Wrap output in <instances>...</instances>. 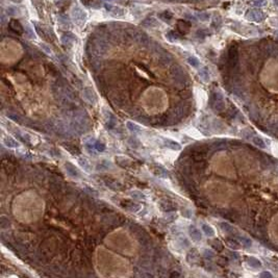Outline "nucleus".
Instances as JSON below:
<instances>
[{
    "label": "nucleus",
    "instance_id": "f257e3e1",
    "mask_svg": "<svg viewBox=\"0 0 278 278\" xmlns=\"http://www.w3.org/2000/svg\"><path fill=\"white\" fill-rule=\"evenodd\" d=\"M71 16H72L74 23L78 26H82L85 23V20H87V13L79 7H74L72 8Z\"/></svg>",
    "mask_w": 278,
    "mask_h": 278
},
{
    "label": "nucleus",
    "instance_id": "f03ea898",
    "mask_svg": "<svg viewBox=\"0 0 278 278\" xmlns=\"http://www.w3.org/2000/svg\"><path fill=\"white\" fill-rule=\"evenodd\" d=\"M246 18L249 21L260 22L263 19V14L258 10H249L246 14Z\"/></svg>",
    "mask_w": 278,
    "mask_h": 278
},
{
    "label": "nucleus",
    "instance_id": "7ed1b4c3",
    "mask_svg": "<svg viewBox=\"0 0 278 278\" xmlns=\"http://www.w3.org/2000/svg\"><path fill=\"white\" fill-rule=\"evenodd\" d=\"M82 97H84V99L85 100V101H88L89 103H91V104H95V103L97 102L96 94L89 88L85 89L84 90V92H82Z\"/></svg>",
    "mask_w": 278,
    "mask_h": 278
},
{
    "label": "nucleus",
    "instance_id": "20e7f679",
    "mask_svg": "<svg viewBox=\"0 0 278 278\" xmlns=\"http://www.w3.org/2000/svg\"><path fill=\"white\" fill-rule=\"evenodd\" d=\"M65 168H66V172H67V174L70 177H72V178H79L80 177L79 171L77 170V168L74 165L71 164V163H66Z\"/></svg>",
    "mask_w": 278,
    "mask_h": 278
},
{
    "label": "nucleus",
    "instance_id": "39448f33",
    "mask_svg": "<svg viewBox=\"0 0 278 278\" xmlns=\"http://www.w3.org/2000/svg\"><path fill=\"white\" fill-rule=\"evenodd\" d=\"M104 7H105V10L110 11L111 15L115 17H122L125 14L124 10L119 7H115V5H111V4H105Z\"/></svg>",
    "mask_w": 278,
    "mask_h": 278
},
{
    "label": "nucleus",
    "instance_id": "423d86ee",
    "mask_svg": "<svg viewBox=\"0 0 278 278\" xmlns=\"http://www.w3.org/2000/svg\"><path fill=\"white\" fill-rule=\"evenodd\" d=\"M189 234H190L192 241H194V242H200L202 240V234L200 232V230L193 225L190 226V228H189Z\"/></svg>",
    "mask_w": 278,
    "mask_h": 278
},
{
    "label": "nucleus",
    "instance_id": "0eeeda50",
    "mask_svg": "<svg viewBox=\"0 0 278 278\" xmlns=\"http://www.w3.org/2000/svg\"><path fill=\"white\" fill-rule=\"evenodd\" d=\"M2 143H3V145L7 146V148H18L20 146L19 143L11 137H4L3 139H2Z\"/></svg>",
    "mask_w": 278,
    "mask_h": 278
},
{
    "label": "nucleus",
    "instance_id": "6e6552de",
    "mask_svg": "<svg viewBox=\"0 0 278 278\" xmlns=\"http://www.w3.org/2000/svg\"><path fill=\"white\" fill-rule=\"evenodd\" d=\"M162 144L165 145L166 147L173 149V150H179L180 149V145L178 144V143L175 142V141H172V140H170V139H163L162 140Z\"/></svg>",
    "mask_w": 278,
    "mask_h": 278
},
{
    "label": "nucleus",
    "instance_id": "1a4fd4ad",
    "mask_svg": "<svg viewBox=\"0 0 278 278\" xmlns=\"http://www.w3.org/2000/svg\"><path fill=\"white\" fill-rule=\"evenodd\" d=\"M126 127H127V129L130 131V132H133V133H140L142 132V127L141 126H139L137 124H136V123L131 122V121H127L126 122Z\"/></svg>",
    "mask_w": 278,
    "mask_h": 278
},
{
    "label": "nucleus",
    "instance_id": "9d476101",
    "mask_svg": "<svg viewBox=\"0 0 278 278\" xmlns=\"http://www.w3.org/2000/svg\"><path fill=\"white\" fill-rule=\"evenodd\" d=\"M77 162H78V165L81 167L85 172H88V173H90V172L92 171V166L90 164V162H88L85 159H82V157H79L78 159H77Z\"/></svg>",
    "mask_w": 278,
    "mask_h": 278
},
{
    "label": "nucleus",
    "instance_id": "9b49d317",
    "mask_svg": "<svg viewBox=\"0 0 278 278\" xmlns=\"http://www.w3.org/2000/svg\"><path fill=\"white\" fill-rule=\"evenodd\" d=\"M247 263L252 269H260L262 268V263L259 262V259H257L256 257L250 256L247 258Z\"/></svg>",
    "mask_w": 278,
    "mask_h": 278
},
{
    "label": "nucleus",
    "instance_id": "f8f14e48",
    "mask_svg": "<svg viewBox=\"0 0 278 278\" xmlns=\"http://www.w3.org/2000/svg\"><path fill=\"white\" fill-rule=\"evenodd\" d=\"M201 228H202L203 233H204L205 236L208 237H215V234H216V232H215V229L208 224H202Z\"/></svg>",
    "mask_w": 278,
    "mask_h": 278
},
{
    "label": "nucleus",
    "instance_id": "ddd939ff",
    "mask_svg": "<svg viewBox=\"0 0 278 278\" xmlns=\"http://www.w3.org/2000/svg\"><path fill=\"white\" fill-rule=\"evenodd\" d=\"M237 48L232 47L229 50V62H230L231 65L234 66L237 64Z\"/></svg>",
    "mask_w": 278,
    "mask_h": 278
},
{
    "label": "nucleus",
    "instance_id": "4468645a",
    "mask_svg": "<svg viewBox=\"0 0 278 278\" xmlns=\"http://www.w3.org/2000/svg\"><path fill=\"white\" fill-rule=\"evenodd\" d=\"M199 76L201 77V79L203 81L207 82L208 80H210V71H208V69L206 67H203L201 70L199 71Z\"/></svg>",
    "mask_w": 278,
    "mask_h": 278
},
{
    "label": "nucleus",
    "instance_id": "2eb2a0df",
    "mask_svg": "<svg viewBox=\"0 0 278 278\" xmlns=\"http://www.w3.org/2000/svg\"><path fill=\"white\" fill-rule=\"evenodd\" d=\"M252 142H253V144L257 146V147H259L262 149H266V143L260 137H252Z\"/></svg>",
    "mask_w": 278,
    "mask_h": 278
},
{
    "label": "nucleus",
    "instance_id": "dca6fc26",
    "mask_svg": "<svg viewBox=\"0 0 278 278\" xmlns=\"http://www.w3.org/2000/svg\"><path fill=\"white\" fill-rule=\"evenodd\" d=\"M75 37L73 36L72 33H66L65 36H63L62 37V41H63V43H64V44L66 45V44H72V43L75 41Z\"/></svg>",
    "mask_w": 278,
    "mask_h": 278
},
{
    "label": "nucleus",
    "instance_id": "f3484780",
    "mask_svg": "<svg viewBox=\"0 0 278 278\" xmlns=\"http://www.w3.org/2000/svg\"><path fill=\"white\" fill-rule=\"evenodd\" d=\"M111 167V163L108 160H102V162H99L98 165H97V170L99 171H104L108 170V168Z\"/></svg>",
    "mask_w": 278,
    "mask_h": 278
},
{
    "label": "nucleus",
    "instance_id": "a211bd4d",
    "mask_svg": "<svg viewBox=\"0 0 278 278\" xmlns=\"http://www.w3.org/2000/svg\"><path fill=\"white\" fill-rule=\"evenodd\" d=\"M220 227H221V229L223 231H224V232H226V233H231V232H233V228H232V226H231L230 224H228L227 222H221L220 223Z\"/></svg>",
    "mask_w": 278,
    "mask_h": 278
},
{
    "label": "nucleus",
    "instance_id": "6ab92c4d",
    "mask_svg": "<svg viewBox=\"0 0 278 278\" xmlns=\"http://www.w3.org/2000/svg\"><path fill=\"white\" fill-rule=\"evenodd\" d=\"M7 16H10V17H17L20 15V11H19V8L10 7L7 8Z\"/></svg>",
    "mask_w": 278,
    "mask_h": 278
},
{
    "label": "nucleus",
    "instance_id": "aec40b11",
    "mask_svg": "<svg viewBox=\"0 0 278 278\" xmlns=\"http://www.w3.org/2000/svg\"><path fill=\"white\" fill-rule=\"evenodd\" d=\"M240 241H241V244L244 246L245 248H249L252 246V241L248 237H240Z\"/></svg>",
    "mask_w": 278,
    "mask_h": 278
},
{
    "label": "nucleus",
    "instance_id": "412c9836",
    "mask_svg": "<svg viewBox=\"0 0 278 278\" xmlns=\"http://www.w3.org/2000/svg\"><path fill=\"white\" fill-rule=\"evenodd\" d=\"M188 63H189V65H191L192 67H194V68H198L200 65L199 59H197L196 56H190L188 59Z\"/></svg>",
    "mask_w": 278,
    "mask_h": 278
},
{
    "label": "nucleus",
    "instance_id": "4be33fe9",
    "mask_svg": "<svg viewBox=\"0 0 278 278\" xmlns=\"http://www.w3.org/2000/svg\"><path fill=\"white\" fill-rule=\"evenodd\" d=\"M142 24L144 25V26H155L156 20L154 18H147L142 22Z\"/></svg>",
    "mask_w": 278,
    "mask_h": 278
},
{
    "label": "nucleus",
    "instance_id": "5701e85b",
    "mask_svg": "<svg viewBox=\"0 0 278 278\" xmlns=\"http://www.w3.org/2000/svg\"><path fill=\"white\" fill-rule=\"evenodd\" d=\"M226 243H227V245L229 246V247L232 248V249H239L240 248L239 242H237L236 240H227L226 241Z\"/></svg>",
    "mask_w": 278,
    "mask_h": 278
},
{
    "label": "nucleus",
    "instance_id": "b1692460",
    "mask_svg": "<svg viewBox=\"0 0 278 278\" xmlns=\"http://www.w3.org/2000/svg\"><path fill=\"white\" fill-rule=\"evenodd\" d=\"M131 194H132L131 196H132L133 198H137V199H144L145 198L144 194H143L142 192H140V191H133Z\"/></svg>",
    "mask_w": 278,
    "mask_h": 278
},
{
    "label": "nucleus",
    "instance_id": "393cba45",
    "mask_svg": "<svg viewBox=\"0 0 278 278\" xmlns=\"http://www.w3.org/2000/svg\"><path fill=\"white\" fill-rule=\"evenodd\" d=\"M203 255H204V257H206V258H213L215 253L211 250H210V249H205L204 251H203Z\"/></svg>",
    "mask_w": 278,
    "mask_h": 278
},
{
    "label": "nucleus",
    "instance_id": "a878e982",
    "mask_svg": "<svg viewBox=\"0 0 278 278\" xmlns=\"http://www.w3.org/2000/svg\"><path fill=\"white\" fill-rule=\"evenodd\" d=\"M253 4L257 7H263L267 4V0H254Z\"/></svg>",
    "mask_w": 278,
    "mask_h": 278
},
{
    "label": "nucleus",
    "instance_id": "bb28decb",
    "mask_svg": "<svg viewBox=\"0 0 278 278\" xmlns=\"http://www.w3.org/2000/svg\"><path fill=\"white\" fill-rule=\"evenodd\" d=\"M197 16H198V19L201 20V21H207L210 19V14L207 13H200Z\"/></svg>",
    "mask_w": 278,
    "mask_h": 278
},
{
    "label": "nucleus",
    "instance_id": "cd10ccee",
    "mask_svg": "<svg viewBox=\"0 0 278 278\" xmlns=\"http://www.w3.org/2000/svg\"><path fill=\"white\" fill-rule=\"evenodd\" d=\"M40 47L42 48V50L44 51L45 53L51 54V49H50V47L48 45H46V44H44V43H42V44H40Z\"/></svg>",
    "mask_w": 278,
    "mask_h": 278
},
{
    "label": "nucleus",
    "instance_id": "c85d7f7f",
    "mask_svg": "<svg viewBox=\"0 0 278 278\" xmlns=\"http://www.w3.org/2000/svg\"><path fill=\"white\" fill-rule=\"evenodd\" d=\"M25 31H26V34H27V37L28 38H30V39H34L36 38V36H34V33H33V30H31V28L29 27V26H27L26 27V29H25Z\"/></svg>",
    "mask_w": 278,
    "mask_h": 278
},
{
    "label": "nucleus",
    "instance_id": "c756f323",
    "mask_svg": "<svg viewBox=\"0 0 278 278\" xmlns=\"http://www.w3.org/2000/svg\"><path fill=\"white\" fill-rule=\"evenodd\" d=\"M59 23L63 24V26H68L69 25V20L67 18H65L64 16L59 17Z\"/></svg>",
    "mask_w": 278,
    "mask_h": 278
},
{
    "label": "nucleus",
    "instance_id": "7c9ffc66",
    "mask_svg": "<svg viewBox=\"0 0 278 278\" xmlns=\"http://www.w3.org/2000/svg\"><path fill=\"white\" fill-rule=\"evenodd\" d=\"M260 277H272V274L269 273V272H262V273L259 274Z\"/></svg>",
    "mask_w": 278,
    "mask_h": 278
},
{
    "label": "nucleus",
    "instance_id": "2f4dec72",
    "mask_svg": "<svg viewBox=\"0 0 278 278\" xmlns=\"http://www.w3.org/2000/svg\"><path fill=\"white\" fill-rule=\"evenodd\" d=\"M13 2H16V3H20V2H22V0H11Z\"/></svg>",
    "mask_w": 278,
    "mask_h": 278
},
{
    "label": "nucleus",
    "instance_id": "473e14b6",
    "mask_svg": "<svg viewBox=\"0 0 278 278\" xmlns=\"http://www.w3.org/2000/svg\"><path fill=\"white\" fill-rule=\"evenodd\" d=\"M274 34H275V37H276V38H277V40H278V30H275Z\"/></svg>",
    "mask_w": 278,
    "mask_h": 278
},
{
    "label": "nucleus",
    "instance_id": "72a5a7b5",
    "mask_svg": "<svg viewBox=\"0 0 278 278\" xmlns=\"http://www.w3.org/2000/svg\"><path fill=\"white\" fill-rule=\"evenodd\" d=\"M274 3H275V5H277L278 7V0H274Z\"/></svg>",
    "mask_w": 278,
    "mask_h": 278
},
{
    "label": "nucleus",
    "instance_id": "f704fd0d",
    "mask_svg": "<svg viewBox=\"0 0 278 278\" xmlns=\"http://www.w3.org/2000/svg\"><path fill=\"white\" fill-rule=\"evenodd\" d=\"M106 1H111V0H106Z\"/></svg>",
    "mask_w": 278,
    "mask_h": 278
}]
</instances>
